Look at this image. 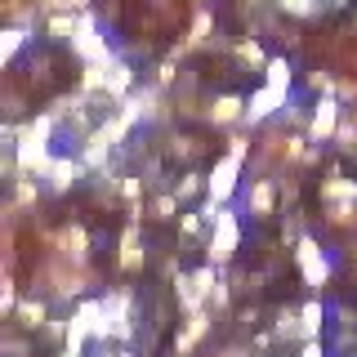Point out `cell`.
<instances>
[{
    "instance_id": "cell-9",
    "label": "cell",
    "mask_w": 357,
    "mask_h": 357,
    "mask_svg": "<svg viewBox=\"0 0 357 357\" xmlns=\"http://www.w3.org/2000/svg\"><path fill=\"white\" fill-rule=\"evenodd\" d=\"M241 116V98L237 94H223L215 107H210V121H219V126H228V121H237Z\"/></svg>"
},
{
    "instance_id": "cell-18",
    "label": "cell",
    "mask_w": 357,
    "mask_h": 357,
    "mask_svg": "<svg viewBox=\"0 0 357 357\" xmlns=\"http://www.w3.org/2000/svg\"><path fill=\"white\" fill-rule=\"evenodd\" d=\"M277 5H282L286 14H299V18H304V0H277Z\"/></svg>"
},
{
    "instance_id": "cell-15",
    "label": "cell",
    "mask_w": 357,
    "mask_h": 357,
    "mask_svg": "<svg viewBox=\"0 0 357 357\" xmlns=\"http://www.w3.org/2000/svg\"><path fill=\"white\" fill-rule=\"evenodd\" d=\"M255 210H259V215H268V210H273V192H268V183L255 188Z\"/></svg>"
},
{
    "instance_id": "cell-10",
    "label": "cell",
    "mask_w": 357,
    "mask_h": 357,
    "mask_svg": "<svg viewBox=\"0 0 357 357\" xmlns=\"http://www.w3.org/2000/svg\"><path fill=\"white\" fill-rule=\"evenodd\" d=\"M81 22H85V18H76L72 9H63V14L50 18V36H76V31H81Z\"/></svg>"
},
{
    "instance_id": "cell-17",
    "label": "cell",
    "mask_w": 357,
    "mask_h": 357,
    "mask_svg": "<svg viewBox=\"0 0 357 357\" xmlns=\"http://www.w3.org/2000/svg\"><path fill=\"white\" fill-rule=\"evenodd\" d=\"M197 192H201V178H197V174H188L183 183H178V192H174V197L183 201V197H197Z\"/></svg>"
},
{
    "instance_id": "cell-20",
    "label": "cell",
    "mask_w": 357,
    "mask_h": 357,
    "mask_svg": "<svg viewBox=\"0 0 357 357\" xmlns=\"http://www.w3.org/2000/svg\"><path fill=\"white\" fill-rule=\"evenodd\" d=\"M312 9H317V0H304V14H312Z\"/></svg>"
},
{
    "instance_id": "cell-16",
    "label": "cell",
    "mask_w": 357,
    "mask_h": 357,
    "mask_svg": "<svg viewBox=\"0 0 357 357\" xmlns=\"http://www.w3.org/2000/svg\"><path fill=\"white\" fill-rule=\"evenodd\" d=\"M22 317H27V326H40V321H45V304H31V299H27V304H22Z\"/></svg>"
},
{
    "instance_id": "cell-12",
    "label": "cell",
    "mask_w": 357,
    "mask_h": 357,
    "mask_svg": "<svg viewBox=\"0 0 357 357\" xmlns=\"http://www.w3.org/2000/svg\"><path fill=\"white\" fill-rule=\"evenodd\" d=\"M268 85L290 89V63L286 59H268Z\"/></svg>"
},
{
    "instance_id": "cell-22",
    "label": "cell",
    "mask_w": 357,
    "mask_h": 357,
    "mask_svg": "<svg viewBox=\"0 0 357 357\" xmlns=\"http://www.w3.org/2000/svg\"><path fill=\"white\" fill-rule=\"evenodd\" d=\"M85 5H89V0H76V9H85Z\"/></svg>"
},
{
    "instance_id": "cell-1",
    "label": "cell",
    "mask_w": 357,
    "mask_h": 357,
    "mask_svg": "<svg viewBox=\"0 0 357 357\" xmlns=\"http://www.w3.org/2000/svg\"><path fill=\"white\" fill-rule=\"evenodd\" d=\"M50 134H54V121L40 116L22 130V143H18V165L22 170H50Z\"/></svg>"
},
{
    "instance_id": "cell-8",
    "label": "cell",
    "mask_w": 357,
    "mask_h": 357,
    "mask_svg": "<svg viewBox=\"0 0 357 357\" xmlns=\"http://www.w3.org/2000/svg\"><path fill=\"white\" fill-rule=\"evenodd\" d=\"M76 178H81V165H76V161H50V183L59 188V192H63V188H72Z\"/></svg>"
},
{
    "instance_id": "cell-11",
    "label": "cell",
    "mask_w": 357,
    "mask_h": 357,
    "mask_svg": "<svg viewBox=\"0 0 357 357\" xmlns=\"http://www.w3.org/2000/svg\"><path fill=\"white\" fill-rule=\"evenodd\" d=\"M321 321H326V308H321V304H308L304 312H299V326H304V340H317Z\"/></svg>"
},
{
    "instance_id": "cell-7",
    "label": "cell",
    "mask_w": 357,
    "mask_h": 357,
    "mask_svg": "<svg viewBox=\"0 0 357 357\" xmlns=\"http://www.w3.org/2000/svg\"><path fill=\"white\" fill-rule=\"evenodd\" d=\"M282 103H286V89H277V85H264L259 94H255L250 103H245V116H250V121H264V116H273V112L282 107Z\"/></svg>"
},
{
    "instance_id": "cell-13",
    "label": "cell",
    "mask_w": 357,
    "mask_h": 357,
    "mask_svg": "<svg viewBox=\"0 0 357 357\" xmlns=\"http://www.w3.org/2000/svg\"><path fill=\"white\" fill-rule=\"evenodd\" d=\"M22 45H27V27H9V31H5V50H0V59L9 63V59L22 50Z\"/></svg>"
},
{
    "instance_id": "cell-19",
    "label": "cell",
    "mask_w": 357,
    "mask_h": 357,
    "mask_svg": "<svg viewBox=\"0 0 357 357\" xmlns=\"http://www.w3.org/2000/svg\"><path fill=\"white\" fill-rule=\"evenodd\" d=\"M304 357H326V353H321V344H317V340H308V344H304Z\"/></svg>"
},
{
    "instance_id": "cell-6",
    "label": "cell",
    "mask_w": 357,
    "mask_h": 357,
    "mask_svg": "<svg viewBox=\"0 0 357 357\" xmlns=\"http://www.w3.org/2000/svg\"><path fill=\"white\" fill-rule=\"evenodd\" d=\"M335 126H340V103H335V98H321L317 112H312V121H308V139L312 143H326L331 134H335Z\"/></svg>"
},
{
    "instance_id": "cell-14",
    "label": "cell",
    "mask_w": 357,
    "mask_h": 357,
    "mask_svg": "<svg viewBox=\"0 0 357 357\" xmlns=\"http://www.w3.org/2000/svg\"><path fill=\"white\" fill-rule=\"evenodd\" d=\"M237 59H241V63H264V50H259L255 40H241V45H237Z\"/></svg>"
},
{
    "instance_id": "cell-4",
    "label": "cell",
    "mask_w": 357,
    "mask_h": 357,
    "mask_svg": "<svg viewBox=\"0 0 357 357\" xmlns=\"http://www.w3.org/2000/svg\"><path fill=\"white\" fill-rule=\"evenodd\" d=\"M232 250H237V219H232V210H219L215 215V241H210V259L223 264Z\"/></svg>"
},
{
    "instance_id": "cell-2",
    "label": "cell",
    "mask_w": 357,
    "mask_h": 357,
    "mask_svg": "<svg viewBox=\"0 0 357 357\" xmlns=\"http://www.w3.org/2000/svg\"><path fill=\"white\" fill-rule=\"evenodd\" d=\"M241 152H245V143H232V152L223 156V161L215 165V174H210V183H206V192L210 201H228L232 192H237V170H241Z\"/></svg>"
},
{
    "instance_id": "cell-21",
    "label": "cell",
    "mask_w": 357,
    "mask_h": 357,
    "mask_svg": "<svg viewBox=\"0 0 357 357\" xmlns=\"http://www.w3.org/2000/svg\"><path fill=\"white\" fill-rule=\"evenodd\" d=\"M331 5H335V9H344V5H349V0H331Z\"/></svg>"
},
{
    "instance_id": "cell-5",
    "label": "cell",
    "mask_w": 357,
    "mask_h": 357,
    "mask_svg": "<svg viewBox=\"0 0 357 357\" xmlns=\"http://www.w3.org/2000/svg\"><path fill=\"white\" fill-rule=\"evenodd\" d=\"M295 255H299V268H304L308 286H326V273H331V268H326V255L317 250V241H312V237H304Z\"/></svg>"
},
{
    "instance_id": "cell-3",
    "label": "cell",
    "mask_w": 357,
    "mask_h": 357,
    "mask_svg": "<svg viewBox=\"0 0 357 357\" xmlns=\"http://www.w3.org/2000/svg\"><path fill=\"white\" fill-rule=\"evenodd\" d=\"M85 22H81V31L72 36V45H76V54H85L89 63H98V67H107V59H112V50H107V40L98 36V22H94V14H81Z\"/></svg>"
}]
</instances>
